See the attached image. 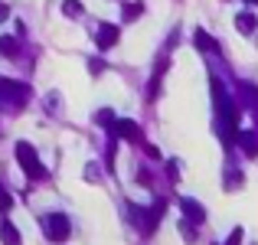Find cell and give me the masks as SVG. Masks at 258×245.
I'll list each match as a JSON object with an SVG mask.
<instances>
[{
    "mask_svg": "<svg viewBox=\"0 0 258 245\" xmlns=\"http://www.w3.org/2000/svg\"><path fill=\"white\" fill-rule=\"evenodd\" d=\"M7 13H10V10H7V4H0V20H7Z\"/></svg>",
    "mask_w": 258,
    "mask_h": 245,
    "instance_id": "17",
    "label": "cell"
},
{
    "mask_svg": "<svg viewBox=\"0 0 258 245\" xmlns=\"http://www.w3.org/2000/svg\"><path fill=\"white\" fill-rule=\"evenodd\" d=\"M98 125H111V128H114V114H111V111H101V114H98Z\"/></svg>",
    "mask_w": 258,
    "mask_h": 245,
    "instance_id": "15",
    "label": "cell"
},
{
    "mask_svg": "<svg viewBox=\"0 0 258 245\" xmlns=\"http://www.w3.org/2000/svg\"><path fill=\"white\" fill-rule=\"evenodd\" d=\"M0 239H4V245H20V232H17V226H13L10 219L0 222Z\"/></svg>",
    "mask_w": 258,
    "mask_h": 245,
    "instance_id": "7",
    "label": "cell"
},
{
    "mask_svg": "<svg viewBox=\"0 0 258 245\" xmlns=\"http://www.w3.org/2000/svg\"><path fill=\"white\" fill-rule=\"evenodd\" d=\"M226 245H242V229H235L232 235H229V242Z\"/></svg>",
    "mask_w": 258,
    "mask_h": 245,
    "instance_id": "16",
    "label": "cell"
},
{
    "mask_svg": "<svg viewBox=\"0 0 258 245\" xmlns=\"http://www.w3.org/2000/svg\"><path fill=\"white\" fill-rule=\"evenodd\" d=\"M62 10L69 13V17H79V13H82V4H79V0H66V4H62Z\"/></svg>",
    "mask_w": 258,
    "mask_h": 245,
    "instance_id": "12",
    "label": "cell"
},
{
    "mask_svg": "<svg viewBox=\"0 0 258 245\" xmlns=\"http://www.w3.org/2000/svg\"><path fill=\"white\" fill-rule=\"evenodd\" d=\"M235 141L242 144V151H245L248 157H255V154H258V134H252V131H242Z\"/></svg>",
    "mask_w": 258,
    "mask_h": 245,
    "instance_id": "8",
    "label": "cell"
},
{
    "mask_svg": "<svg viewBox=\"0 0 258 245\" xmlns=\"http://www.w3.org/2000/svg\"><path fill=\"white\" fill-rule=\"evenodd\" d=\"M196 43H200V49H216V43H213V39H209L203 30H196Z\"/></svg>",
    "mask_w": 258,
    "mask_h": 245,
    "instance_id": "11",
    "label": "cell"
},
{
    "mask_svg": "<svg viewBox=\"0 0 258 245\" xmlns=\"http://www.w3.org/2000/svg\"><path fill=\"white\" fill-rule=\"evenodd\" d=\"M13 206V200H10V193H7V190L4 187H0V209H4V213H7V209H10Z\"/></svg>",
    "mask_w": 258,
    "mask_h": 245,
    "instance_id": "14",
    "label": "cell"
},
{
    "mask_svg": "<svg viewBox=\"0 0 258 245\" xmlns=\"http://www.w3.org/2000/svg\"><path fill=\"white\" fill-rule=\"evenodd\" d=\"M17 160H20V167H23L26 173L33 176V180H43V176H46V167L39 163L36 151H33V147L26 144V141H20V144H17Z\"/></svg>",
    "mask_w": 258,
    "mask_h": 245,
    "instance_id": "1",
    "label": "cell"
},
{
    "mask_svg": "<svg viewBox=\"0 0 258 245\" xmlns=\"http://www.w3.org/2000/svg\"><path fill=\"white\" fill-rule=\"evenodd\" d=\"M0 49H4L7 56H17V52H20V43L13 36H4V39H0Z\"/></svg>",
    "mask_w": 258,
    "mask_h": 245,
    "instance_id": "10",
    "label": "cell"
},
{
    "mask_svg": "<svg viewBox=\"0 0 258 245\" xmlns=\"http://www.w3.org/2000/svg\"><path fill=\"white\" fill-rule=\"evenodd\" d=\"M245 4H255V7H258V0H245Z\"/></svg>",
    "mask_w": 258,
    "mask_h": 245,
    "instance_id": "18",
    "label": "cell"
},
{
    "mask_svg": "<svg viewBox=\"0 0 258 245\" xmlns=\"http://www.w3.org/2000/svg\"><path fill=\"white\" fill-rule=\"evenodd\" d=\"M95 43H98V49H111V46L118 43V26L105 23V26L98 30V36H95Z\"/></svg>",
    "mask_w": 258,
    "mask_h": 245,
    "instance_id": "4",
    "label": "cell"
},
{
    "mask_svg": "<svg viewBox=\"0 0 258 245\" xmlns=\"http://www.w3.org/2000/svg\"><path fill=\"white\" fill-rule=\"evenodd\" d=\"M180 206H183V216H186L189 222H196V226H200V222L206 219V209H203L196 200H180Z\"/></svg>",
    "mask_w": 258,
    "mask_h": 245,
    "instance_id": "5",
    "label": "cell"
},
{
    "mask_svg": "<svg viewBox=\"0 0 258 245\" xmlns=\"http://www.w3.org/2000/svg\"><path fill=\"white\" fill-rule=\"evenodd\" d=\"M114 134L124 141H141V128L134 121H114Z\"/></svg>",
    "mask_w": 258,
    "mask_h": 245,
    "instance_id": "6",
    "label": "cell"
},
{
    "mask_svg": "<svg viewBox=\"0 0 258 245\" xmlns=\"http://www.w3.org/2000/svg\"><path fill=\"white\" fill-rule=\"evenodd\" d=\"M138 17H141V7L138 4H127L124 7V20H138Z\"/></svg>",
    "mask_w": 258,
    "mask_h": 245,
    "instance_id": "13",
    "label": "cell"
},
{
    "mask_svg": "<svg viewBox=\"0 0 258 245\" xmlns=\"http://www.w3.org/2000/svg\"><path fill=\"white\" fill-rule=\"evenodd\" d=\"M235 26H239V30H242V33H255V26H258V20H255V17H252V13H248V10H245V13H239V17H235Z\"/></svg>",
    "mask_w": 258,
    "mask_h": 245,
    "instance_id": "9",
    "label": "cell"
},
{
    "mask_svg": "<svg viewBox=\"0 0 258 245\" xmlns=\"http://www.w3.org/2000/svg\"><path fill=\"white\" fill-rule=\"evenodd\" d=\"M46 235H49L52 242H66L69 239V219H66V216H49V219H46Z\"/></svg>",
    "mask_w": 258,
    "mask_h": 245,
    "instance_id": "3",
    "label": "cell"
},
{
    "mask_svg": "<svg viewBox=\"0 0 258 245\" xmlns=\"http://www.w3.org/2000/svg\"><path fill=\"white\" fill-rule=\"evenodd\" d=\"M26 95H30V88H26V85H20V82H10V79H0V98H7L13 108L23 105Z\"/></svg>",
    "mask_w": 258,
    "mask_h": 245,
    "instance_id": "2",
    "label": "cell"
}]
</instances>
